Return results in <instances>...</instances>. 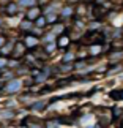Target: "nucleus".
Here are the masks:
<instances>
[{"label": "nucleus", "instance_id": "1", "mask_svg": "<svg viewBox=\"0 0 123 128\" xmlns=\"http://www.w3.org/2000/svg\"><path fill=\"white\" fill-rule=\"evenodd\" d=\"M21 88H22V82L19 81V79H9L6 84L2 87V90H3L5 93H9V95H13V93H17Z\"/></svg>", "mask_w": 123, "mask_h": 128}, {"label": "nucleus", "instance_id": "18", "mask_svg": "<svg viewBox=\"0 0 123 128\" xmlns=\"http://www.w3.org/2000/svg\"><path fill=\"white\" fill-rule=\"evenodd\" d=\"M47 106V101H44V100H40V101H33V104L30 106L33 111H43L44 108Z\"/></svg>", "mask_w": 123, "mask_h": 128}, {"label": "nucleus", "instance_id": "20", "mask_svg": "<svg viewBox=\"0 0 123 128\" xmlns=\"http://www.w3.org/2000/svg\"><path fill=\"white\" fill-rule=\"evenodd\" d=\"M46 26H47V22H46V18H44V14H43V16H40L35 22H33V27H38V28H44Z\"/></svg>", "mask_w": 123, "mask_h": 128}, {"label": "nucleus", "instance_id": "29", "mask_svg": "<svg viewBox=\"0 0 123 128\" xmlns=\"http://www.w3.org/2000/svg\"><path fill=\"white\" fill-rule=\"evenodd\" d=\"M120 32H122V35H123V26H122V28H120Z\"/></svg>", "mask_w": 123, "mask_h": 128}, {"label": "nucleus", "instance_id": "30", "mask_svg": "<svg viewBox=\"0 0 123 128\" xmlns=\"http://www.w3.org/2000/svg\"><path fill=\"white\" fill-rule=\"evenodd\" d=\"M2 2H6V0H2Z\"/></svg>", "mask_w": 123, "mask_h": 128}, {"label": "nucleus", "instance_id": "8", "mask_svg": "<svg viewBox=\"0 0 123 128\" xmlns=\"http://www.w3.org/2000/svg\"><path fill=\"white\" fill-rule=\"evenodd\" d=\"M79 124L82 128H95V117H93V114H85V116H82L81 117V120H79Z\"/></svg>", "mask_w": 123, "mask_h": 128}, {"label": "nucleus", "instance_id": "7", "mask_svg": "<svg viewBox=\"0 0 123 128\" xmlns=\"http://www.w3.org/2000/svg\"><path fill=\"white\" fill-rule=\"evenodd\" d=\"M70 43H71V38L70 35L65 32V33H62V35H58L55 38V44H57V48H60V49H65L70 46Z\"/></svg>", "mask_w": 123, "mask_h": 128}, {"label": "nucleus", "instance_id": "19", "mask_svg": "<svg viewBox=\"0 0 123 128\" xmlns=\"http://www.w3.org/2000/svg\"><path fill=\"white\" fill-rule=\"evenodd\" d=\"M51 32L55 36H58V35H62V33H65V26H63V24H55L54 28H51Z\"/></svg>", "mask_w": 123, "mask_h": 128}, {"label": "nucleus", "instance_id": "23", "mask_svg": "<svg viewBox=\"0 0 123 128\" xmlns=\"http://www.w3.org/2000/svg\"><path fill=\"white\" fill-rule=\"evenodd\" d=\"M8 68V57H2L0 56V71L6 70Z\"/></svg>", "mask_w": 123, "mask_h": 128}, {"label": "nucleus", "instance_id": "12", "mask_svg": "<svg viewBox=\"0 0 123 128\" xmlns=\"http://www.w3.org/2000/svg\"><path fill=\"white\" fill-rule=\"evenodd\" d=\"M19 28H21L22 32L30 33V32H32V28H33V22H32V21H28V19H22V21L19 22Z\"/></svg>", "mask_w": 123, "mask_h": 128}, {"label": "nucleus", "instance_id": "27", "mask_svg": "<svg viewBox=\"0 0 123 128\" xmlns=\"http://www.w3.org/2000/svg\"><path fill=\"white\" fill-rule=\"evenodd\" d=\"M36 3H40V5H46V3H51V0H36Z\"/></svg>", "mask_w": 123, "mask_h": 128}, {"label": "nucleus", "instance_id": "26", "mask_svg": "<svg viewBox=\"0 0 123 128\" xmlns=\"http://www.w3.org/2000/svg\"><path fill=\"white\" fill-rule=\"evenodd\" d=\"M106 2H107V0H95V5H100V6H103Z\"/></svg>", "mask_w": 123, "mask_h": 128}, {"label": "nucleus", "instance_id": "13", "mask_svg": "<svg viewBox=\"0 0 123 128\" xmlns=\"http://www.w3.org/2000/svg\"><path fill=\"white\" fill-rule=\"evenodd\" d=\"M73 14H74V6L73 5H65V6L62 8V11L58 16H62V18H71Z\"/></svg>", "mask_w": 123, "mask_h": 128}, {"label": "nucleus", "instance_id": "6", "mask_svg": "<svg viewBox=\"0 0 123 128\" xmlns=\"http://www.w3.org/2000/svg\"><path fill=\"white\" fill-rule=\"evenodd\" d=\"M19 10H21V6L17 5V2H6L3 11H5L6 16H16V14L19 13Z\"/></svg>", "mask_w": 123, "mask_h": 128}, {"label": "nucleus", "instance_id": "9", "mask_svg": "<svg viewBox=\"0 0 123 128\" xmlns=\"http://www.w3.org/2000/svg\"><path fill=\"white\" fill-rule=\"evenodd\" d=\"M88 52H90L92 57H96V56H101L103 52V43H93L88 46Z\"/></svg>", "mask_w": 123, "mask_h": 128}, {"label": "nucleus", "instance_id": "3", "mask_svg": "<svg viewBox=\"0 0 123 128\" xmlns=\"http://www.w3.org/2000/svg\"><path fill=\"white\" fill-rule=\"evenodd\" d=\"M22 125L25 126V128H47V126H46V124H44L43 120L35 119L33 116H27L25 119L22 120Z\"/></svg>", "mask_w": 123, "mask_h": 128}, {"label": "nucleus", "instance_id": "28", "mask_svg": "<svg viewBox=\"0 0 123 128\" xmlns=\"http://www.w3.org/2000/svg\"><path fill=\"white\" fill-rule=\"evenodd\" d=\"M2 26H3V18L0 16V27H2Z\"/></svg>", "mask_w": 123, "mask_h": 128}, {"label": "nucleus", "instance_id": "16", "mask_svg": "<svg viewBox=\"0 0 123 128\" xmlns=\"http://www.w3.org/2000/svg\"><path fill=\"white\" fill-rule=\"evenodd\" d=\"M17 5L22 8H32V6H36V0H17Z\"/></svg>", "mask_w": 123, "mask_h": 128}, {"label": "nucleus", "instance_id": "15", "mask_svg": "<svg viewBox=\"0 0 123 128\" xmlns=\"http://www.w3.org/2000/svg\"><path fill=\"white\" fill-rule=\"evenodd\" d=\"M111 49L112 51H123V38L111 41Z\"/></svg>", "mask_w": 123, "mask_h": 128}, {"label": "nucleus", "instance_id": "17", "mask_svg": "<svg viewBox=\"0 0 123 128\" xmlns=\"http://www.w3.org/2000/svg\"><path fill=\"white\" fill-rule=\"evenodd\" d=\"M44 18H46V22L47 24H55L60 16H58V13H46V14H44Z\"/></svg>", "mask_w": 123, "mask_h": 128}, {"label": "nucleus", "instance_id": "25", "mask_svg": "<svg viewBox=\"0 0 123 128\" xmlns=\"http://www.w3.org/2000/svg\"><path fill=\"white\" fill-rule=\"evenodd\" d=\"M5 43H6V36H5V35H2V33H0V48H2V46H3Z\"/></svg>", "mask_w": 123, "mask_h": 128}, {"label": "nucleus", "instance_id": "22", "mask_svg": "<svg viewBox=\"0 0 123 128\" xmlns=\"http://www.w3.org/2000/svg\"><path fill=\"white\" fill-rule=\"evenodd\" d=\"M0 116L5 117V119H13V117H14V111L13 109H5V111L0 112Z\"/></svg>", "mask_w": 123, "mask_h": 128}, {"label": "nucleus", "instance_id": "2", "mask_svg": "<svg viewBox=\"0 0 123 128\" xmlns=\"http://www.w3.org/2000/svg\"><path fill=\"white\" fill-rule=\"evenodd\" d=\"M25 52H27V48L22 41H14V46H13V51H11V58H19L25 57Z\"/></svg>", "mask_w": 123, "mask_h": 128}, {"label": "nucleus", "instance_id": "24", "mask_svg": "<svg viewBox=\"0 0 123 128\" xmlns=\"http://www.w3.org/2000/svg\"><path fill=\"white\" fill-rule=\"evenodd\" d=\"M111 96L114 98V100H120V98H123V90H114V92H111Z\"/></svg>", "mask_w": 123, "mask_h": 128}, {"label": "nucleus", "instance_id": "4", "mask_svg": "<svg viewBox=\"0 0 123 128\" xmlns=\"http://www.w3.org/2000/svg\"><path fill=\"white\" fill-rule=\"evenodd\" d=\"M24 44H25L27 49H35L38 44H40V38L36 35H33V33H27L25 36H24Z\"/></svg>", "mask_w": 123, "mask_h": 128}, {"label": "nucleus", "instance_id": "14", "mask_svg": "<svg viewBox=\"0 0 123 128\" xmlns=\"http://www.w3.org/2000/svg\"><path fill=\"white\" fill-rule=\"evenodd\" d=\"M19 101L21 103H33L35 101V93L33 92H25L19 96Z\"/></svg>", "mask_w": 123, "mask_h": 128}, {"label": "nucleus", "instance_id": "21", "mask_svg": "<svg viewBox=\"0 0 123 128\" xmlns=\"http://www.w3.org/2000/svg\"><path fill=\"white\" fill-rule=\"evenodd\" d=\"M74 58H76V54L74 52H66L65 56L62 57V63H73Z\"/></svg>", "mask_w": 123, "mask_h": 128}, {"label": "nucleus", "instance_id": "5", "mask_svg": "<svg viewBox=\"0 0 123 128\" xmlns=\"http://www.w3.org/2000/svg\"><path fill=\"white\" fill-rule=\"evenodd\" d=\"M40 16H43V10L41 6H32V8H28V11L25 14V19H28V21H32V22H35Z\"/></svg>", "mask_w": 123, "mask_h": 128}, {"label": "nucleus", "instance_id": "10", "mask_svg": "<svg viewBox=\"0 0 123 128\" xmlns=\"http://www.w3.org/2000/svg\"><path fill=\"white\" fill-rule=\"evenodd\" d=\"M13 46H14V41H11V43H8V41H6L2 48H0V56H2V57H11Z\"/></svg>", "mask_w": 123, "mask_h": 128}, {"label": "nucleus", "instance_id": "11", "mask_svg": "<svg viewBox=\"0 0 123 128\" xmlns=\"http://www.w3.org/2000/svg\"><path fill=\"white\" fill-rule=\"evenodd\" d=\"M122 60H123V51H112V52L109 54V62H111V63L119 65Z\"/></svg>", "mask_w": 123, "mask_h": 128}]
</instances>
